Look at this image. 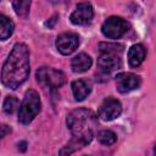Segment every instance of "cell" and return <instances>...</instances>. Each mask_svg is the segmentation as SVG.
<instances>
[{
  "mask_svg": "<svg viewBox=\"0 0 156 156\" xmlns=\"http://www.w3.org/2000/svg\"><path fill=\"white\" fill-rule=\"evenodd\" d=\"M123 51V45L115 43H101L100 44V56L98 58L99 68L110 73L121 67V54Z\"/></svg>",
  "mask_w": 156,
  "mask_h": 156,
  "instance_id": "3",
  "label": "cell"
},
{
  "mask_svg": "<svg viewBox=\"0 0 156 156\" xmlns=\"http://www.w3.org/2000/svg\"><path fill=\"white\" fill-rule=\"evenodd\" d=\"M122 112V105L113 98H107L102 101L99 107L98 115L102 121H112L117 118Z\"/></svg>",
  "mask_w": 156,
  "mask_h": 156,
  "instance_id": "7",
  "label": "cell"
},
{
  "mask_svg": "<svg viewBox=\"0 0 156 156\" xmlns=\"http://www.w3.org/2000/svg\"><path fill=\"white\" fill-rule=\"evenodd\" d=\"M101 30H102V34L106 38L118 39L128 30V23L121 17L112 16V17L107 18L104 22V24L101 27Z\"/></svg>",
  "mask_w": 156,
  "mask_h": 156,
  "instance_id": "6",
  "label": "cell"
},
{
  "mask_svg": "<svg viewBox=\"0 0 156 156\" xmlns=\"http://www.w3.org/2000/svg\"><path fill=\"white\" fill-rule=\"evenodd\" d=\"M146 51L141 44L133 45L128 51V62L132 67H138L145 58Z\"/></svg>",
  "mask_w": 156,
  "mask_h": 156,
  "instance_id": "13",
  "label": "cell"
},
{
  "mask_svg": "<svg viewBox=\"0 0 156 156\" xmlns=\"http://www.w3.org/2000/svg\"><path fill=\"white\" fill-rule=\"evenodd\" d=\"M17 108H20V101L15 96H7L4 101V111L7 115L13 113Z\"/></svg>",
  "mask_w": 156,
  "mask_h": 156,
  "instance_id": "17",
  "label": "cell"
},
{
  "mask_svg": "<svg viewBox=\"0 0 156 156\" xmlns=\"http://www.w3.org/2000/svg\"><path fill=\"white\" fill-rule=\"evenodd\" d=\"M79 45V38L76 33H62L56 39V48L62 55H71Z\"/></svg>",
  "mask_w": 156,
  "mask_h": 156,
  "instance_id": "8",
  "label": "cell"
},
{
  "mask_svg": "<svg viewBox=\"0 0 156 156\" xmlns=\"http://www.w3.org/2000/svg\"><path fill=\"white\" fill-rule=\"evenodd\" d=\"M94 16V10L91 7L90 4L88 2H82L78 4V6L76 7V10L72 12L69 20L73 24H87L93 20Z\"/></svg>",
  "mask_w": 156,
  "mask_h": 156,
  "instance_id": "9",
  "label": "cell"
},
{
  "mask_svg": "<svg viewBox=\"0 0 156 156\" xmlns=\"http://www.w3.org/2000/svg\"><path fill=\"white\" fill-rule=\"evenodd\" d=\"M29 74V50L26 44L17 43L5 61L1 71L2 84L16 89L26 82Z\"/></svg>",
  "mask_w": 156,
  "mask_h": 156,
  "instance_id": "1",
  "label": "cell"
},
{
  "mask_svg": "<svg viewBox=\"0 0 156 156\" xmlns=\"http://www.w3.org/2000/svg\"><path fill=\"white\" fill-rule=\"evenodd\" d=\"M67 126L73 135V140L67 146L77 150L91 141L96 127V117L90 110L77 108L67 116Z\"/></svg>",
  "mask_w": 156,
  "mask_h": 156,
  "instance_id": "2",
  "label": "cell"
},
{
  "mask_svg": "<svg viewBox=\"0 0 156 156\" xmlns=\"http://www.w3.org/2000/svg\"><path fill=\"white\" fill-rule=\"evenodd\" d=\"M13 28H15L13 22L9 17L0 15V39L5 40L10 38L13 33Z\"/></svg>",
  "mask_w": 156,
  "mask_h": 156,
  "instance_id": "14",
  "label": "cell"
},
{
  "mask_svg": "<svg viewBox=\"0 0 156 156\" xmlns=\"http://www.w3.org/2000/svg\"><path fill=\"white\" fill-rule=\"evenodd\" d=\"M117 90L119 93H128L140 85V78L133 73H119L116 77Z\"/></svg>",
  "mask_w": 156,
  "mask_h": 156,
  "instance_id": "10",
  "label": "cell"
},
{
  "mask_svg": "<svg viewBox=\"0 0 156 156\" xmlns=\"http://www.w3.org/2000/svg\"><path fill=\"white\" fill-rule=\"evenodd\" d=\"M37 80L46 88L56 89L65 84L66 76L58 69L51 67H40L37 71Z\"/></svg>",
  "mask_w": 156,
  "mask_h": 156,
  "instance_id": "5",
  "label": "cell"
},
{
  "mask_svg": "<svg viewBox=\"0 0 156 156\" xmlns=\"http://www.w3.org/2000/svg\"><path fill=\"white\" fill-rule=\"evenodd\" d=\"M40 106H41V104H40L39 94L33 89L27 90L24 94L23 101L20 105L18 121L22 124H29L34 119V117L39 113Z\"/></svg>",
  "mask_w": 156,
  "mask_h": 156,
  "instance_id": "4",
  "label": "cell"
},
{
  "mask_svg": "<svg viewBox=\"0 0 156 156\" xmlns=\"http://www.w3.org/2000/svg\"><path fill=\"white\" fill-rule=\"evenodd\" d=\"M91 63H93L91 57L89 55L82 52V54H78L77 56H74L72 58L71 68L76 73H83V72L88 71L91 67Z\"/></svg>",
  "mask_w": 156,
  "mask_h": 156,
  "instance_id": "11",
  "label": "cell"
},
{
  "mask_svg": "<svg viewBox=\"0 0 156 156\" xmlns=\"http://www.w3.org/2000/svg\"><path fill=\"white\" fill-rule=\"evenodd\" d=\"M90 83L84 79H77L72 83V91L73 96L77 101H83L90 93Z\"/></svg>",
  "mask_w": 156,
  "mask_h": 156,
  "instance_id": "12",
  "label": "cell"
},
{
  "mask_svg": "<svg viewBox=\"0 0 156 156\" xmlns=\"http://www.w3.org/2000/svg\"><path fill=\"white\" fill-rule=\"evenodd\" d=\"M116 139H117V136L112 130L106 129V130H101L98 133V140L104 145H107V146L112 145L116 141Z\"/></svg>",
  "mask_w": 156,
  "mask_h": 156,
  "instance_id": "16",
  "label": "cell"
},
{
  "mask_svg": "<svg viewBox=\"0 0 156 156\" xmlns=\"http://www.w3.org/2000/svg\"><path fill=\"white\" fill-rule=\"evenodd\" d=\"M12 6L17 16L27 17L30 7V0H12Z\"/></svg>",
  "mask_w": 156,
  "mask_h": 156,
  "instance_id": "15",
  "label": "cell"
},
{
  "mask_svg": "<svg viewBox=\"0 0 156 156\" xmlns=\"http://www.w3.org/2000/svg\"><path fill=\"white\" fill-rule=\"evenodd\" d=\"M11 132V128L6 124H0V139H2L5 135H7Z\"/></svg>",
  "mask_w": 156,
  "mask_h": 156,
  "instance_id": "18",
  "label": "cell"
}]
</instances>
